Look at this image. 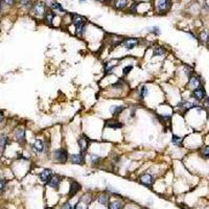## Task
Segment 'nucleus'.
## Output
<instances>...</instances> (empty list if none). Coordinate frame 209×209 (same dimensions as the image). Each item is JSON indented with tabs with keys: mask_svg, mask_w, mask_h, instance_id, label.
Instances as JSON below:
<instances>
[{
	"mask_svg": "<svg viewBox=\"0 0 209 209\" xmlns=\"http://www.w3.org/2000/svg\"><path fill=\"white\" fill-rule=\"evenodd\" d=\"M72 22H73L74 26L76 28V35L82 36L84 28H85V23H86L85 18H83L82 16H79V15H73L72 16Z\"/></svg>",
	"mask_w": 209,
	"mask_h": 209,
	"instance_id": "f257e3e1",
	"label": "nucleus"
},
{
	"mask_svg": "<svg viewBox=\"0 0 209 209\" xmlns=\"http://www.w3.org/2000/svg\"><path fill=\"white\" fill-rule=\"evenodd\" d=\"M52 158L54 161L60 163H65L66 161L69 159V155H68L67 151L65 149H58L56 151H53L52 153Z\"/></svg>",
	"mask_w": 209,
	"mask_h": 209,
	"instance_id": "f03ea898",
	"label": "nucleus"
},
{
	"mask_svg": "<svg viewBox=\"0 0 209 209\" xmlns=\"http://www.w3.org/2000/svg\"><path fill=\"white\" fill-rule=\"evenodd\" d=\"M31 14L37 18H42L45 15V4L42 1H38L31 6Z\"/></svg>",
	"mask_w": 209,
	"mask_h": 209,
	"instance_id": "7ed1b4c3",
	"label": "nucleus"
},
{
	"mask_svg": "<svg viewBox=\"0 0 209 209\" xmlns=\"http://www.w3.org/2000/svg\"><path fill=\"white\" fill-rule=\"evenodd\" d=\"M155 8L159 13L166 12L170 8V0H155Z\"/></svg>",
	"mask_w": 209,
	"mask_h": 209,
	"instance_id": "20e7f679",
	"label": "nucleus"
},
{
	"mask_svg": "<svg viewBox=\"0 0 209 209\" xmlns=\"http://www.w3.org/2000/svg\"><path fill=\"white\" fill-rule=\"evenodd\" d=\"M122 46L127 49V50H131L133 49L134 47L137 46L138 44V40L137 39H134V38H129V39H126L121 42Z\"/></svg>",
	"mask_w": 209,
	"mask_h": 209,
	"instance_id": "39448f33",
	"label": "nucleus"
},
{
	"mask_svg": "<svg viewBox=\"0 0 209 209\" xmlns=\"http://www.w3.org/2000/svg\"><path fill=\"white\" fill-rule=\"evenodd\" d=\"M192 96H194V98L197 99V101H202V99H204L206 96L204 88L202 87V86H200V87L196 88L195 90H192Z\"/></svg>",
	"mask_w": 209,
	"mask_h": 209,
	"instance_id": "423d86ee",
	"label": "nucleus"
},
{
	"mask_svg": "<svg viewBox=\"0 0 209 209\" xmlns=\"http://www.w3.org/2000/svg\"><path fill=\"white\" fill-rule=\"evenodd\" d=\"M68 160L72 163V164H84L85 163V158H84L83 154H73V155H69V159Z\"/></svg>",
	"mask_w": 209,
	"mask_h": 209,
	"instance_id": "0eeeda50",
	"label": "nucleus"
},
{
	"mask_svg": "<svg viewBox=\"0 0 209 209\" xmlns=\"http://www.w3.org/2000/svg\"><path fill=\"white\" fill-rule=\"evenodd\" d=\"M139 182L141 184H143L144 186L151 187L152 184H153V182H154V179L150 174H143L139 177Z\"/></svg>",
	"mask_w": 209,
	"mask_h": 209,
	"instance_id": "6e6552de",
	"label": "nucleus"
},
{
	"mask_svg": "<svg viewBox=\"0 0 209 209\" xmlns=\"http://www.w3.org/2000/svg\"><path fill=\"white\" fill-rule=\"evenodd\" d=\"M15 139L21 144L25 142V130L23 128H18L15 131Z\"/></svg>",
	"mask_w": 209,
	"mask_h": 209,
	"instance_id": "1a4fd4ad",
	"label": "nucleus"
},
{
	"mask_svg": "<svg viewBox=\"0 0 209 209\" xmlns=\"http://www.w3.org/2000/svg\"><path fill=\"white\" fill-rule=\"evenodd\" d=\"M78 144H79V150H81V152L84 154L88 151V147H89V140L86 137H79L78 140Z\"/></svg>",
	"mask_w": 209,
	"mask_h": 209,
	"instance_id": "9d476101",
	"label": "nucleus"
},
{
	"mask_svg": "<svg viewBox=\"0 0 209 209\" xmlns=\"http://www.w3.org/2000/svg\"><path fill=\"white\" fill-rule=\"evenodd\" d=\"M31 150H33V152H35V153H37V154L42 153V152L44 151V142H43V140H41V139L36 140V141L31 144Z\"/></svg>",
	"mask_w": 209,
	"mask_h": 209,
	"instance_id": "9b49d317",
	"label": "nucleus"
},
{
	"mask_svg": "<svg viewBox=\"0 0 209 209\" xmlns=\"http://www.w3.org/2000/svg\"><path fill=\"white\" fill-rule=\"evenodd\" d=\"M62 182V178L60 176H51V178L49 179V181L47 182L50 187H53V188H58L60 183Z\"/></svg>",
	"mask_w": 209,
	"mask_h": 209,
	"instance_id": "f8f14e48",
	"label": "nucleus"
},
{
	"mask_svg": "<svg viewBox=\"0 0 209 209\" xmlns=\"http://www.w3.org/2000/svg\"><path fill=\"white\" fill-rule=\"evenodd\" d=\"M39 177H40V179H41V181H42V182L47 183L49 181V179L51 178V169H44L43 172H40Z\"/></svg>",
	"mask_w": 209,
	"mask_h": 209,
	"instance_id": "ddd939ff",
	"label": "nucleus"
},
{
	"mask_svg": "<svg viewBox=\"0 0 209 209\" xmlns=\"http://www.w3.org/2000/svg\"><path fill=\"white\" fill-rule=\"evenodd\" d=\"M79 189H81V185H79V184L76 182V181H72L71 185H70L69 196L70 197L76 196V195L79 191Z\"/></svg>",
	"mask_w": 209,
	"mask_h": 209,
	"instance_id": "4468645a",
	"label": "nucleus"
},
{
	"mask_svg": "<svg viewBox=\"0 0 209 209\" xmlns=\"http://www.w3.org/2000/svg\"><path fill=\"white\" fill-rule=\"evenodd\" d=\"M124 110V106H117V104H114V106L110 107V113L113 116L119 115Z\"/></svg>",
	"mask_w": 209,
	"mask_h": 209,
	"instance_id": "2eb2a0df",
	"label": "nucleus"
},
{
	"mask_svg": "<svg viewBox=\"0 0 209 209\" xmlns=\"http://www.w3.org/2000/svg\"><path fill=\"white\" fill-rule=\"evenodd\" d=\"M201 86V81H200V79L198 78V76H191V78L189 79V87L190 89L195 90L196 88L200 87Z\"/></svg>",
	"mask_w": 209,
	"mask_h": 209,
	"instance_id": "dca6fc26",
	"label": "nucleus"
},
{
	"mask_svg": "<svg viewBox=\"0 0 209 209\" xmlns=\"http://www.w3.org/2000/svg\"><path fill=\"white\" fill-rule=\"evenodd\" d=\"M44 16H45V21H46L47 25L51 26L52 21H53V18H54V12L53 11H47Z\"/></svg>",
	"mask_w": 209,
	"mask_h": 209,
	"instance_id": "f3484780",
	"label": "nucleus"
},
{
	"mask_svg": "<svg viewBox=\"0 0 209 209\" xmlns=\"http://www.w3.org/2000/svg\"><path fill=\"white\" fill-rule=\"evenodd\" d=\"M128 6V1L127 0H115L114 8L117 10H124Z\"/></svg>",
	"mask_w": 209,
	"mask_h": 209,
	"instance_id": "a211bd4d",
	"label": "nucleus"
},
{
	"mask_svg": "<svg viewBox=\"0 0 209 209\" xmlns=\"http://www.w3.org/2000/svg\"><path fill=\"white\" fill-rule=\"evenodd\" d=\"M8 136L4 135V134H1L0 135V152H3L4 149H5L6 144H8Z\"/></svg>",
	"mask_w": 209,
	"mask_h": 209,
	"instance_id": "6ab92c4d",
	"label": "nucleus"
},
{
	"mask_svg": "<svg viewBox=\"0 0 209 209\" xmlns=\"http://www.w3.org/2000/svg\"><path fill=\"white\" fill-rule=\"evenodd\" d=\"M182 107H183L184 110L187 111V110H189V109H191V108H195V107H197V104L195 103V101H184V103L182 104Z\"/></svg>",
	"mask_w": 209,
	"mask_h": 209,
	"instance_id": "aec40b11",
	"label": "nucleus"
},
{
	"mask_svg": "<svg viewBox=\"0 0 209 209\" xmlns=\"http://www.w3.org/2000/svg\"><path fill=\"white\" fill-rule=\"evenodd\" d=\"M50 8L53 12H65L64 8L61 6L60 3H58V2H52V3L50 4Z\"/></svg>",
	"mask_w": 209,
	"mask_h": 209,
	"instance_id": "412c9836",
	"label": "nucleus"
},
{
	"mask_svg": "<svg viewBox=\"0 0 209 209\" xmlns=\"http://www.w3.org/2000/svg\"><path fill=\"white\" fill-rule=\"evenodd\" d=\"M107 127L110 129H114V130H116V129H120L122 127L121 124H119L118 121H116V120H114V121H109L108 124H107Z\"/></svg>",
	"mask_w": 209,
	"mask_h": 209,
	"instance_id": "4be33fe9",
	"label": "nucleus"
},
{
	"mask_svg": "<svg viewBox=\"0 0 209 209\" xmlns=\"http://www.w3.org/2000/svg\"><path fill=\"white\" fill-rule=\"evenodd\" d=\"M116 65H117V64H113V62L107 63L106 66H104V73H106V74L111 73V71H112V70L114 69V67H115Z\"/></svg>",
	"mask_w": 209,
	"mask_h": 209,
	"instance_id": "5701e85b",
	"label": "nucleus"
},
{
	"mask_svg": "<svg viewBox=\"0 0 209 209\" xmlns=\"http://www.w3.org/2000/svg\"><path fill=\"white\" fill-rule=\"evenodd\" d=\"M172 144H174V145L179 146V145H181V143H182V138L179 137V136H177V135H172Z\"/></svg>",
	"mask_w": 209,
	"mask_h": 209,
	"instance_id": "b1692460",
	"label": "nucleus"
},
{
	"mask_svg": "<svg viewBox=\"0 0 209 209\" xmlns=\"http://www.w3.org/2000/svg\"><path fill=\"white\" fill-rule=\"evenodd\" d=\"M121 208V203L119 201H113L109 204V209H120Z\"/></svg>",
	"mask_w": 209,
	"mask_h": 209,
	"instance_id": "393cba45",
	"label": "nucleus"
},
{
	"mask_svg": "<svg viewBox=\"0 0 209 209\" xmlns=\"http://www.w3.org/2000/svg\"><path fill=\"white\" fill-rule=\"evenodd\" d=\"M97 200H98V202L101 204H103V205H106V204L108 203V201H109V197L107 196V195H101Z\"/></svg>",
	"mask_w": 209,
	"mask_h": 209,
	"instance_id": "a878e982",
	"label": "nucleus"
},
{
	"mask_svg": "<svg viewBox=\"0 0 209 209\" xmlns=\"http://www.w3.org/2000/svg\"><path fill=\"white\" fill-rule=\"evenodd\" d=\"M89 158H90L91 163H93V164H96V163H98L99 160H101V157L98 155H95V154H91V155L89 156Z\"/></svg>",
	"mask_w": 209,
	"mask_h": 209,
	"instance_id": "bb28decb",
	"label": "nucleus"
},
{
	"mask_svg": "<svg viewBox=\"0 0 209 209\" xmlns=\"http://www.w3.org/2000/svg\"><path fill=\"white\" fill-rule=\"evenodd\" d=\"M165 53V49L163 47H157L154 50V56H163Z\"/></svg>",
	"mask_w": 209,
	"mask_h": 209,
	"instance_id": "cd10ccee",
	"label": "nucleus"
},
{
	"mask_svg": "<svg viewBox=\"0 0 209 209\" xmlns=\"http://www.w3.org/2000/svg\"><path fill=\"white\" fill-rule=\"evenodd\" d=\"M147 94H149V89H147L146 87H142L141 89H140V97H141V98H144L145 96H147Z\"/></svg>",
	"mask_w": 209,
	"mask_h": 209,
	"instance_id": "c85d7f7f",
	"label": "nucleus"
},
{
	"mask_svg": "<svg viewBox=\"0 0 209 209\" xmlns=\"http://www.w3.org/2000/svg\"><path fill=\"white\" fill-rule=\"evenodd\" d=\"M202 156L204 157L205 159H209V145L205 146L202 151Z\"/></svg>",
	"mask_w": 209,
	"mask_h": 209,
	"instance_id": "c756f323",
	"label": "nucleus"
},
{
	"mask_svg": "<svg viewBox=\"0 0 209 209\" xmlns=\"http://www.w3.org/2000/svg\"><path fill=\"white\" fill-rule=\"evenodd\" d=\"M31 4V0H20V5L23 8H28Z\"/></svg>",
	"mask_w": 209,
	"mask_h": 209,
	"instance_id": "7c9ffc66",
	"label": "nucleus"
},
{
	"mask_svg": "<svg viewBox=\"0 0 209 209\" xmlns=\"http://www.w3.org/2000/svg\"><path fill=\"white\" fill-rule=\"evenodd\" d=\"M132 69H133V66H132V65H128V66H126V67L124 68V70H122V73H124V76H127V74L130 73V71H131Z\"/></svg>",
	"mask_w": 209,
	"mask_h": 209,
	"instance_id": "2f4dec72",
	"label": "nucleus"
},
{
	"mask_svg": "<svg viewBox=\"0 0 209 209\" xmlns=\"http://www.w3.org/2000/svg\"><path fill=\"white\" fill-rule=\"evenodd\" d=\"M200 38H201L202 41H204V42H206V41L208 40V34L206 33V31H202L201 35H200Z\"/></svg>",
	"mask_w": 209,
	"mask_h": 209,
	"instance_id": "473e14b6",
	"label": "nucleus"
},
{
	"mask_svg": "<svg viewBox=\"0 0 209 209\" xmlns=\"http://www.w3.org/2000/svg\"><path fill=\"white\" fill-rule=\"evenodd\" d=\"M151 31H152L153 34H155V35H159V34H160V31H159V27H157V26L152 27Z\"/></svg>",
	"mask_w": 209,
	"mask_h": 209,
	"instance_id": "72a5a7b5",
	"label": "nucleus"
},
{
	"mask_svg": "<svg viewBox=\"0 0 209 209\" xmlns=\"http://www.w3.org/2000/svg\"><path fill=\"white\" fill-rule=\"evenodd\" d=\"M4 1V3L6 4V5H13L14 4V2H15V0H3Z\"/></svg>",
	"mask_w": 209,
	"mask_h": 209,
	"instance_id": "f704fd0d",
	"label": "nucleus"
},
{
	"mask_svg": "<svg viewBox=\"0 0 209 209\" xmlns=\"http://www.w3.org/2000/svg\"><path fill=\"white\" fill-rule=\"evenodd\" d=\"M4 185H5V182H4L2 179H0V191L4 188Z\"/></svg>",
	"mask_w": 209,
	"mask_h": 209,
	"instance_id": "c9c22d12",
	"label": "nucleus"
},
{
	"mask_svg": "<svg viewBox=\"0 0 209 209\" xmlns=\"http://www.w3.org/2000/svg\"><path fill=\"white\" fill-rule=\"evenodd\" d=\"M63 209H73V207H72V206L70 205L69 203H67V204H65V205H64Z\"/></svg>",
	"mask_w": 209,
	"mask_h": 209,
	"instance_id": "e433bc0d",
	"label": "nucleus"
},
{
	"mask_svg": "<svg viewBox=\"0 0 209 209\" xmlns=\"http://www.w3.org/2000/svg\"><path fill=\"white\" fill-rule=\"evenodd\" d=\"M3 117H4L3 112H2V111H0V124H1L2 120H3Z\"/></svg>",
	"mask_w": 209,
	"mask_h": 209,
	"instance_id": "4c0bfd02",
	"label": "nucleus"
},
{
	"mask_svg": "<svg viewBox=\"0 0 209 209\" xmlns=\"http://www.w3.org/2000/svg\"><path fill=\"white\" fill-rule=\"evenodd\" d=\"M205 107H206V108H209V98H208V97L205 99Z\"/></svg>",
	"mask_w": 209,
	"mask_h": 209,
	"instance_id": "58836bf2",
	"label": "nucleus"
},
{
	"mask_svg": "<svg viewBox=\"0 0 209 209\" xmlns=\"http://www.w3.org/2000/svg\"><path fill=\"white\" fill-rule=\"evenodd\" d=\"M98 1H101V2H104V1H107V0H98Z\"/></svg>",
	"mask_w": 209,
	"mask_h": 209,
	"instance_id": "ea45409f",
	"label": "nucleus"
},
{
	"mask_svg": "<svg viewBox=\"0 0 209 209\" xmlns=\"http://www.w3.org/2000/svg\"><path fill=\"white\" fill-rule=\"evenodd\" d=\"M79 1H81V2H82V1H85V0H79Z\"/></svg>",
	"mask_w": 209,
	"mask_h": 209,
	"instance_id": "a19ab883",
	"label": "nucleus"
},
{
	"mask_svg": "<svg viewBox=\"0 0 209 209\" xmlns=\"http://www.w3.org/2000/svg\"><path fill=\"white\" fill-rule=\"evenodd\" d=\"M0 2H1V0H0Z\"/></svg>",
	"mask_w": 209,
	"mask_h": 209,
	"instance_id": "79ce46f5",
	"label": "nucleus"
}]
</instances>
